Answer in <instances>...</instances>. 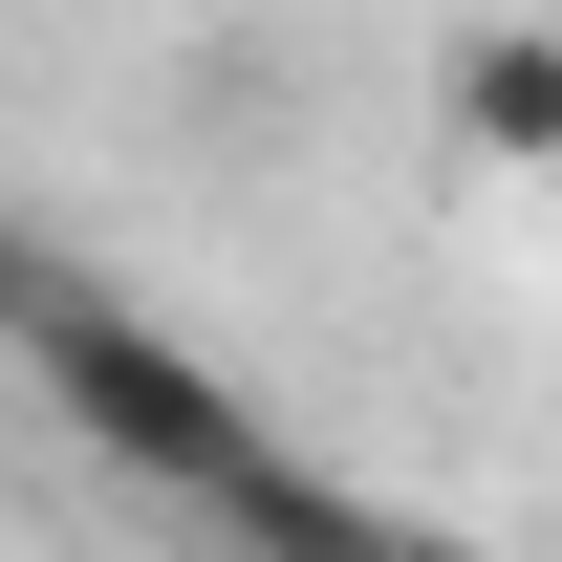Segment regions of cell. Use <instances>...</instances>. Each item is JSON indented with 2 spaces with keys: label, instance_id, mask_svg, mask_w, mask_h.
<instances>
[{
  "label": "cell",
  "instance_id": "cell-1",
  "mask_svg": "<svg viewBox=\"0 0 562 562\" xmlns=\"http://www.w3.org/2000/svg\"><path fill=\"white\" fill-rule=\"evenodd\" d=\"M0 325H22V368L87 412V454H109V476H151V497H195L216 541H260V562H412L347 476H303V454L260 432V390H238L216 347H173V325H151V303H109L87 260H22V238H0Z\"/></svg>",
  "mask_w": 562,
  "mask_h": 562
},
{
  "label": "cell",
  "instance_id": "cell-2",
  "mask_svg": "<svg viewBox=\"0 0 562 562\" xmlns=\"http://www.w3.org/2000/svg\"><path fill=\"white\" fill-rule=\"evenodd\" d=\"M454 151L476 173H562V22H476L454 44Z\"/></svg>",
  "mask_w": 562,
  "mask_h": 562
}]
</instances>
